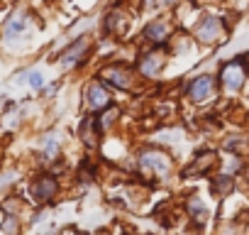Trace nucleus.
<instances>
[{
    "label": "nucleus",
    "instance_id": "obj_4",
    "mask_svg": "<svg viewBox=\"0 0 249 235\" xmlns=\"http://www.w3.org/2000/svg\"><path fill=\"white\" fill-rule=\"evenodd\" d=\"M110 105V93L107 88L100 83V81H90L88 88H86V108L90 113H100Z\"/></svg>",
    "mask_w": 249,
    "mask_h": 235
},
{
    "label": "nucleus",
    "instance_id": "obj_13",
    "mask_svg": "<svg viewBox=\"0 0 249 235\" xmlns=\"http://www.w3.org/2000/svg\"><path fill=\"white\" fill-rule=\"evenodd\" d=\"M100 123L95 120V118H88V120L81 125V137L86 145H98V133H100Z\"/></svg>",
    "mask_w": 249,
    "mask_h": 235
},
{
    "label": "nucleus",
    "instance_id": "obj_1",
    "mask_svg": "<svg viewBox=\"0 0 249 235\" xmlns=\"http://www.w3.org/2000/svg\"><path fill=\"white\" fill-rule=\"evenodd\" d=\"M244 81H247V64H244L242 57H237V59H232V61L222 69L220 83H222L225 91L234 93V91H239V88L244 86Z\"/></svg>",
    "mask_w": 249,
    "mask_h": 235
},
{
    "label": "nucleus",
    "instance_id": "obj_5",
    "mask_svg": "<svg viewBox=\"0 0 249 235\" xmlns=\"http://www.w3.org/2000/svg\"><path fill=\"white\" fill-rule=\"evenodd\" d=\"M215 96V78L213 76H198V78H193L191 81V86H188V98L193 100V103H208L210 98Z\"/></svg>",
    "mask_w": 249,
    "mask_h": 235
},
{
    "label": "nucleus",
    "instance_id": "obj_16",
    "mask_svg": "<svg viewBox=\"0 0 249 235\" xmlns=\"http://www.w3.org/2000/svg\"><path fill=\"white\" fill-rule=\"evenodd\" d=\"M188 211H191V215H193V218H198V220H203V218H205V203H203L198 196L188 198Z\"/></svg>",
    "mask_w": 249,
    "mask_h": 235
},
{
    "label": "nucleus",
    "instance_id": "obj_18",
    "mask_svg": "<svg viewBox=\"0 0 249 235\" xmlns=\"http://www.w3.org/2000/svg\"><path fill=\"white\" fill-rule=\"evenodd\" d=\"M27 78H30V86H32V88H42V83H44V78H42L39 71H30Z\"/></svg>",
    "mask_w": 249,
    "mask_h": 235
},
{
    "label": "nucleus",
    "instance_id": "obj_17",
    "mask_svg": "<svg viewBox=\"0 0 249 235\" xmlns=\"http://www.w3.org/2000/svg\"><path fill=\"white\" fill-rule=\"evenodd\" d=\"M56 155H59V142L54 137H47V142H44V157H47V162H52Z\"/></svg>",
    "mask_w": 249,
    "mask_h": 235
},
{
    "label": "nucleus",
    "instance_id": "obj_7",
    "mask_svg": "<svg viewBox=\"0 0 249 235\" xmlns=\"http://www.w3.org/2000/svg\"><path fill=\"white\" fill-rule=\"evenodd\" d=\"M88 49H90V39L88 37H81V39H76L61 57H59V61L64 64V66H73V64H81L83 59H86V54H88Z\"/></svg>",
    "mask_w": 249,
    "mask_h": 235
},
{
    "label": "nucleus",
    "instance_id": "obj_8",
    "mask_svg": "<svg viewBox=\"0 0 249 235\" xmlns=\"http://www.w3.org/2000/svg\"><path fill=\"white\" fill-rule=\"evenodd\" d=\"M54 194H56V179H54V176H39V179L32 184V196H35L39 203L52 201Z\"/></svg>",
    "mask_w": 249,
    "mask_h": 235
},
{
    "label": "nucleus",
    "instance_id": "obj_2",
    "mask_svg": "<svg viewBox=\"0 0 249 235\" xmlns=\"http://www.w3.org/2000/svg\"><path fill=\"white\" fill-rule=\"evenodd\" d=\"M140 167H142L144 174L164 176V174L171 172V159H169V155L161 152V150H147V152H142V157H140Z\"/></svg>",
    "mask_w": 249,
    "mask_h": 235
},
{
    "label": "nucleus",
    "instance_id": "obj_9",
    "mask_svg": "<svg viewBox=\"0 0 249 235\" xmlns=\"http://www.w3.org/2000/svg\"><path fill=\"white\" fill-rule=\"evenodd\" d=\"M220 35H222V25H220V20H215V18L203 20V22L198 25V30H196L198 42H205V44H210V42L220 39Z\"/></svg>",
    "mask_w": 249,
    "mask_h": 235
},
{
    "label": "nucleus",
    "instance_id": "obj_6",
    "mask_svg": "<svg viewBox=\"0 0 249 235\" xmlns=\"http://www.w3.org/2000/svg\"><path fill=\"white\" fill-rule=\"evenodd\" d=\"M171 32H174V25L169 22V20H154V22H149L147 25V30H144V37L149 39V44L152 47H161L169 37H171Z\"/></svg>",
    "mask_w": 249,
    "mask_h": 235
},
{
    "label": "nucleus",
    "instance_id": "obj_12",
    "mask_svg": "<svg viewBox=\"0 0 249 235\" xmlns=\"http://www.w3.org/2000/svg\"><path fill=\"white\" fill-rule=\"evenodd\" d=\"M210 167H215V152H203L196 157L193 167H188V174H208Z\"/></svg>",
    "mask_w": 249,
    "mask_h": 235
},
{
    "label": "nucleus",
    "instance_id": "obj_3",
    "mask_svg": "<svg viewBox=\"0 0 249 235\" xmlns=\"http://www.w3.org/2000/svg\"><path fill=\"white\" fill-rule=\"evenodd\" d=\"M100 76H103L110 86H115V88H120V91H132V86H135V76H132V71H130L127 66H120V64H115V66H105Z\"/></svg>",
    "mask_w": 249,
    "mask_h": 235
},
{
    "label": "nucleus",
    "instance_id": "obj_19",
    "mask_svg": "<svg viewBox=\"0 0 249 235\" xmlns=\"http://www.w3.org/2000/svg\"><path fill=\"white\" fill-rule=\"evenodd\" d=\"M159 3H161V5H169V3H174V0H159Z\"/></svg>",
    "mask_w": 249,
    "mask_h": 235
},
{
    "label": "nucleus",
    "instance_id": "obj_15",
    "mask_svg": "<svg viewBox=\"0 0 249 235\" xmlns=\"http://www.w3.org/2000/svg\"><path fill=\"white\" fill-rule=\"evenodd\" d=\"M230 189H232V176H225L222 174V176H215L213 179V191L215 194L222 196V194H230Z\"/></svg>",
    "mask_w": 249,
    "mask_h": 235
},
{
    "label": "nucleus",
    "instance_id": "obj_11",
    "mask_svg": "<svg viewBox=\"0 0 249 235\" xmlns=\"http://www.w3.org/2000/svg\"><path fill=\"white\" fill-rule=\"evenodd\" d=\"M107 30H110L115 37H120V35L127 32V15H124L120 8L112 10V13L107 15Z\"/></svg>",
    "mask_w": 249,
    "mask_h": 235
},
{
    "label": "nucleus",
    "instance_id": "obj_10",
    "mask_svg": "<svg viewBox=\"0 0 249 235\" xmlns=\"http://www.w3.org/2000/svg\"><path fill=\"white\" fill-rule=\"evenodd\" d=\"M140 71H142V76H147V78H152V76H157L161 69H164V57L154 49V52H149V54H144L142 59H140Z\"/></svg>",
    "mask_w": 249,
    "mask_h": 235
},
{
    "label": "nucleus",
    "instance_id": "obj_14",
    "mask_svg": "<svg viewBox=\"0 0 249 235\" xmlns=\"http://www.w3.org/2000/svg\"><path fill=\"white\" fill-rule=\"evenodd\" d=\"M25 30H27V18L20 13V15H15V18L8 22V27H5V37H8V39H13V37L22 35Z\"/></svg>",
    "mask_w": 249,
    "mask_h": 235
}]
</instances>
